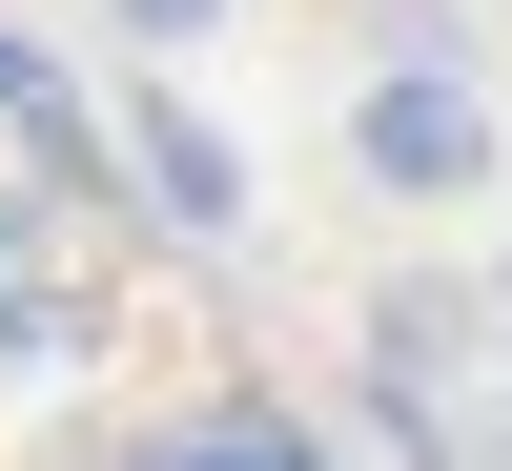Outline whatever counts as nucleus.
<instances>
[{"instance_id":"nucleus-1","label":"nucleus","mask_w":512,"mask_h":471,"mask_svg":"<svg viewBox=\"0 0 512 471\" xmlns=\"http://www.w3.org/2000/svg\"><path fill=\"white\" fill-rule=\"evenodd\" d=\"M349 164L390 205H472L492 164H512V123H492V82L472 62H369V103H349Z\"/></svg>"},{"instance_id":"nucleus-2","label":"nucleus","mask_w":512,"mask_h":471,"mask_svg":"<svg viewBox=\"0 0 512 471\" xmlns=\"http://www.w3.org/2000/svg\"><path fill=\"white\" fill-rule=\"evenodd\" d=\"M103 144H123V205H144L164 246H226L246 226V144L185 103V82H144V103H103Z\"/></svg>"},{"instance_id":"nucleus-3","label":"nucleus","mask_w":512,"mask_h":471,"mask_svg":"<svg viewBox=\"0 0 512 471\" xmlns=\"http://www.w3.org/2000/svg\"><path fill=\"white\" fill-rule=\"evenodd\" d=\"M0 144H21L62 205H123V144H103V103H82V82H62V41H21V21H0Z\"/></svg>"},{"instance_id":"nucleus-4","label":"nucleus","mask_w":512,"mask_h":471,"mask_svg":"<svg viewBox=\"0 0 512 471\" xmlns=\"http://www.w3.org/2000/svg\"><path fill=\"white\" fill-rule=\"evenodd\" d=\"M144 451H205V471H308L328 431H308V410H287V390H205V410H164Z\"/></svg>"},{"instance_id":"nucleus-5","label":"nucleus","mask_w":512,"mask_h":471,"mask_svg":"<svg viewBox=\"0 0 512 471\" xmlns=\"http://www.w3.org/2000/svg\"><path fill=\"white\" fill-rule=\"evenodd\" d=\"M123 41H144V62H185V41H226V0H103Z\"/></svg>"}]
</instances>
